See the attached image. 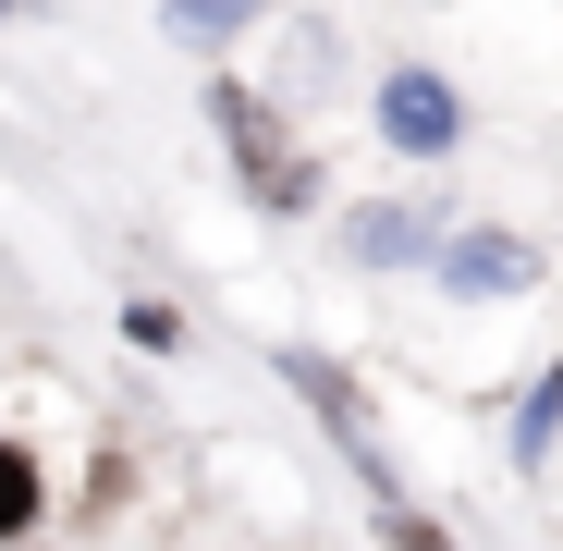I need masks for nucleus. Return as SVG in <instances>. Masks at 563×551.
<instances>
[{
	"label": "nucleus",
	"mask_w": 563,
	"mask_h": 551,
	"mask_svg": "<svg viewBox=\"0 0 563 551\" xmlns=\"http://www.w3.org/2000/svg\"><path fill=\"white\" fill-rule=\"evenodd\" d=\"M209 123H221V147H233V172H245V197H257L269 221H307V209H319V159L295 147V123H282L245 74H209Z\"/></svg>",
	"instance_id": "obj_1"
},
{
	"label": "nucleus",
	"mask_w": 563,
	"mask_h": 551,
	"mask_svg": "<svg viewBox=\"0 0 563 551\" xmlns=\"http://www.w3.org/2000/svg\"><path fill=\"white\" fill-rule=\"evenodd\" d=\"M282 381H295V405H319L331 429H343V453H355V466H367V491H393V453H380V417H367V393L343 381V355H282Z\"/></svg>",
	"instance_id": "obj_2"
},
{
	"label": "nucleus",
	"mask_w": 563,
	"mask_h": 551,
	"mask_svg": "<svg viewBox=\"0 0 563 551\" xmlns=\"http://www.w3.org/2000/svg\"><path fill=\"white\" fill-rule=\"evenodd\" d=\"M380 135H393L405 159H441V147L465 135V111H453L441 74H393V86H380Z\"/></svg>",
	"instance_id": "obj_3"
},
{
	"label": "nucleus",
	"mask_w": 563,
	"mask_h": 551,
	"mask_svg": "<svg viewBox=\"0 0 563 551\" xmlns=\"http://www.w3.org/2000/svg\"><path fill=\"white\" fill-rule=\"evenodd\" d=\"M441 283H453V295H527V283H539V257H527L515 233H465Z\"/></svg>",
	"instance_id": "obj_4"
},
{
	"label": "nucleus",
	"mask_w": 563,
	"mask_h": 551,
	"mask_svg": "<svg viewBox=\"0 0 563 551\" xmlns=\"http://www.w3.org/2000/svg\"><path fill=\"white\" fill-rule=\"evenodd\" d=\"M37 515H49L37 453H25V441H0V539H37Z\"/></svg>",
	"instance_id": "obj_5"
},
{
	"label": "nucleus",
	"mask_w": 563,
	"mask_h": 551,
	"mask_svg": "<svg viewBox=\"0 0 563 551\" xmlns=\"http://www.w3.org/2000/svg\"><path fill=\"white\" fill-rule=\"evenodd\" d=\"M551 429H563V367H539V393H527V417H515V466H539Z\"/></svg>",
	"instance_id": "obj_6"
},
{
	"label": "nucleus",
	"mask_w": 563,
	"mask_h": 551,
	"mask_svg": "<svg viewBox=\"0 0 563 551\" xmlns=\"http://www.w3.org/2000/svg\"><path fill=\"white\" fill-rule=\"evenodd\" d=\"M380 539H393V551H453V527H441V515H417L405 491H380Z\"/></svg>",
	"instance_id": "obj_7"
},
{
	"label": "nucleus",
	"mask_w": 563,
	"mask_h": 551,
	"mask_svg": "<svg viewBox=\"0 0 563 551\" xmlns=\"http://www.w3.org/2000/svg\"><path fill=\"white\" fill-rule=\"evenodd\" d=\"M245 13H257V0H172V25H184V37H209V25H245Z\"/></svg>",
	"instance_id": "obj_8"
},
{
	"label": "nucleus",
	"mask_w": 563,
	"mask_h": 551,
	"mask_svg": "<svg viewBox=\"0 0 563 551\" xmlns=\"http://www.w3.org/2000/svg\"><path fill=\"white\" fill-rule=\"evenodd\" d=\"M0 13H13V0H0Z\"/></svg>",
	"instance_id": "obj_9"
}]
</instances>
